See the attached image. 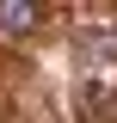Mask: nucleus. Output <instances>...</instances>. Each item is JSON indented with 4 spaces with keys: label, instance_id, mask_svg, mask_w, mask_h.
Here are the masks:
<instances>
[{
    "label": "nucleus",
    "instance_id": "f257e3e1",
    "mask_svg": "<svg viewBox=\"0 0 117 123\" xmlns=\"http://www.w3.org/2000/svg\"><path fill=\"white\" fill-rule=\"evenodd\" d=\"M43 25V12L31 6V0H0V31H13V37H25V31Z\"/></svg>",
    "mask_w": 117,
    "mask_h": 123
}]
</instances>
